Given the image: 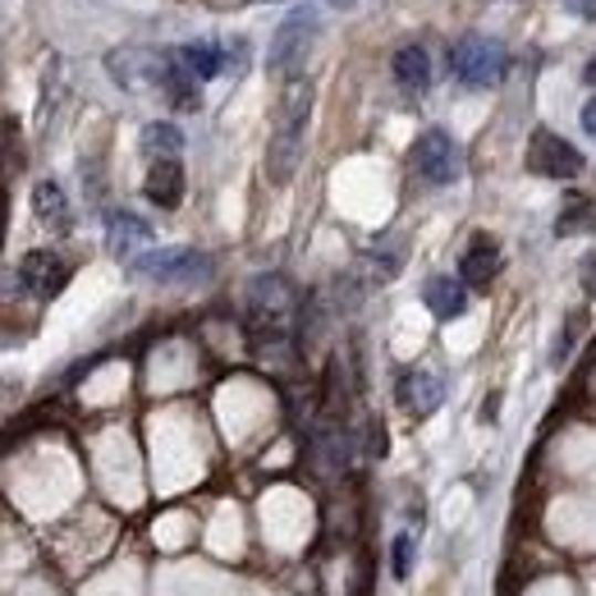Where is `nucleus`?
<instances>
[{"instance_id": "17", "label": "nucleus", "mask_w": 596, "mask_h": 596, "mask_svg": "<svg viewBox=\"0 0 596 596\" xmlns=\"http://www.w3.org/2000/svg\"><path fill=\"white\" fill-rule=\"evenodd\" d=\"M143 151L147 156H179L184 151V129L170 119H151L143 129Z\"/></svg>"}, {"instance_id": "16", "label": "nucleus", "mask_w": 596, "mask_h": 596, "mask_svg": "<svg viewBox=\"0 0 596 596\" xmlns=\"http://www.w3.org/2000/svg\"><path fill=\"white\" fill-rule=\"evenodd\" d=\"M592 230H596V207H592V198L569 194V198H564V207H560L555 234H560V239H569V234H592Z\"/></svg>"}, {"instance_id": "21", "label": "nucleus", "mask_w": 596, "mask_h": 596, "mask_svg": "<svg viewBox=\"0 0 596 596\" xmlns=\"http://www.w3.org/2000/svg\"><path fill=\"white\" fill-rule=\"evenodd\" d=\"M564 6H569L578 19H596V0H564Z\"/></svg>"}, {"instance_id": "8", "label": "nucleus", "mask_w": 596, "mask_h": 596, "mask_svg": "<svg viewBox=\"0 0 596 596\" xmlns=\"http://www.w3.org/2000/svg\"><path fill=\"white\" fill-rule=\"evenodd\" d=\"M184 161L179 156H151V166H147V179H143V194L151 207H161V211H175L184 202Z\"/></svg>"}, {"instance_id": "23", "label": "nucleus", "mask_w": 596, "mask_h": 596, "mask_svg": "<svg viewBox=\"0 0 596 596\" xmlns=\"http://www.w3.org/2000/svg\"><path fill=\"white\" fill-rule=\"evenodd\" d=\"M583 83H592V87H596V55H592L587 65H583Z\"/></svg>"}, {"instance_id": "1", "label": "nucleus", "mask_w": 596, "mask_h": 596, "mask_svg": "<svg viewBox=\"0 0 596 596\" xmlns=\"http://www.w3.org/2000/svg\"><path fill=\"white\" fill-rule=\"evenodd\" d=\"M307 119H312V83L303 74L285 79L280 92V115H275V134L266 147V179L271 184H290L299 161H303V138H307Z\"/></svg>"}, {"instance_id": "14", "label": "nucleus", "mask_w": 596, "mask_h": 596, "mask_svg": "<svg viewBox=\"0 0 596 596\" xmlns=\"http://www.w3.org/2000/svg\"><path fill=\"white\" fill-rule=\"evenodd\" d=\"M179 60H184V70L194 74L198 83H211V79L226 74V42H211V38L184 42L179 46Z\"/></svg>"}, {"instance_id": "6", "label": "nucleus", "mask_w": 596, "mask_h": 596, "mask_svg": "<svg viewBox=\"0 0 596 596\" xmlns=\"http://www.w3.org/2000/svg\"><path fill=\"white\" fill-rule=\"evenodd\" d=\"M414 170L431 184V188H446L459 179L463 170V151L459 143L446 134V129H427L418 143H414Z\"/></svg>"}, {"instance_id": "7", "label": "nucleus", "mask_w": 596, "mask_h": 596, "mask_svg": "<svg viewBox=\"0 0 596 596\" xmlns=\"http://www.w3.org/2000/svg\"><path fill=\"white\" fill-rule=\"evenodd\" d=\"M65 285H70V262L60 253H51V248H33V253H23V262H19V290L23 294L55 299Z\"/></svg>"}, {"instance_id": "18", "label": "nucleus", "mask_w": 596, "mask_h": 596, "mask_svg": "<svg viewBox=\"0 0 596 596\" xmlns=\"http://www.w3.org/2000/svg\"><path fill=\"white\" fill-rule=\"evenodd\" d=\"M372 262H376V271H381V280H395L399 266H404V239L399 234H386L381 243L372 248Z\"/></svg>"}, {"instance_id": "19", "label": "nucleus", "mask_w": 596, "mask_h": 596, "mask_svg": "<svg viewBox=\"0 0 596 596\" xmlns=\"http://www.w3.org/2000/svg\"><path fill=\"white\" fill-rule=\"evenodd\" d=\"M409 564H414V537L404 532V537H395V578H409Z\"/></svg>"}, {"instance_id": "2", "label": "nucleus", "mask_w": 596, "mask_h": 596, "mask_svg": "<svg viewBox=\"0 0 596 596\" xmlns=\"http://www.w3.org/2000/svg\"><path fill=\"white\" fill-rule=\"evenodd\" d=\"M129 275L151 280V285H207L216 262L198 248H147L129 258Z\"/></svg>"}, {"instance_id": "22", "label": "nucleus", "mask_w": 596, "mask_h": 596, "mask_svg": "<svg viewBox=\"0 0 596 596\" xmlns=\"http://www.w3.org/2000/svg\"><path fill=\"white\" fill-rule=\"evenodd\" d=\"M583 290H587V294H596V253L583 262Z\"/></svg>"}, {"instance_id": "5", "label": "nucleus", "mask_w": 596, "mask_h": 596, "mask_svg": "<svg viewBox=\"0 0 596 596\" xmlns=\"http://www.w3.org/2000/svg\"><path fill=\"white\" fill-rule=\"evenodd\" d=\"M527 170L532 175H542V179H578L583 175V151L569 143V138H560L555 129H532L527 138Z\"/></svg>"}, {"instance_id": "13", "label": "nucleus", "mask_w": 596, "mask_h": 596, "mask_svg": "<svg viewBox=\"0 0 596 596\" xmlns=\"http://www.w3.org/2000/svg\"><path fill=\"white\" fill-rule=\"evenodd\" d=\"M106 239H111V253L115 258H134L138 248L151 243V226L134 211H111L106 216Z\"/></svg>"}, {"instance_id": "15", "label": "nucleus", "mask_w": 596, "mask_h": 596, "mask_svg": "<svg viewBox=\"0 0 596 596\" xmlns=\"http://www.w3.org/2000/svg\"><path fill=\"white\" fill-rule=\"evenodd\" d=\"M33 211H38V221L46 226V230H55V234H70V198H65V188H60L55 179H42L38 188H33Z\"/></svg>"}, {"instance_id": "9", "label": "nucleus", "mask_w": 596, "mask_h": 596, "mask_svg": "<svg viewBox=\"0 0 596 596\" xmlns=\"http://www.w3.org/2000/svg\"><path fill=\"white\" fill-rule=\"evenodd\" d=\"M500 243L491 234H473V243L463 248V258H459V280L468 290H487L491 280L500 275Z\"/></svg>"}, {"instance_id": "25", "label": "nucleus", "mask_w": 596, "mask_h": 596, "mask_svg": "<svg viewBox=\"0 0 596 596\" xmlns=\"http://www.w3.org/2000/svg\"><path fill=\"white\" fill-rule=\"evenodd\" d=\"M0 226H6V202H0Z\"/></svg>"}, {"instance_id": "11", "label": "nucleus", "mask_w": 596, "mask_h": 596, "mask_svg": "<svg viewBox=\"0 0 596 596\" xmlns=\"http://www.w3.org/2000/svg\"><path fill=\"white\" fill-rule=\"evenodd\" d=\"M422 303L436 322H454L463 317V307H468V285L459 275H431L427 285H422Z\"/></svg>"}, {"instance_id": "20", "label": "nucleus", "mask_w": 596, "mask_h": 596, "mask_svg": "<svg viewBox=\"0 0 596 596\" xmlns=\"http://www.w3.org/2000/svg\"><path fill=\"white\" fill-rule=\"evenodd\" d=\"M578 124H583V134H587V138H596V97H587V106H583Z\"/></svg>"}, {"instance_id": "24", "label": "nucleus", "mask_w": 596, "mask_h": 596, "mask_svg": "<svg viewBox=\"0 0 596 596\" xmlns=\"http://www.w3.org/2000/svg\"><path fill=\"white\" fill-rule=\"evenodd\" d=\"M326 6H335V10H349V6H354V0H326Z\"/></svg>"}, {"instance_id": "3", "label": "nucleus", "mask_w": 596, "mask_h": 596, "mask_svg": "<svg viewBox=\"0 0 596 596\" xmlns=\"http://www.w3.org/2000/svg\"><path fill=\"white\" fill-rule=\"evenodd\" d=\"M450 70L463 87H495L500 79L510 74V51L500 46L495 38H482V33H468L454 42L450 51Z\"/></svg>"}, {"instance_id": "4", "label": "nucleus", "mask_w": 596, "mask_h": 596, "mask_svg": "<svg viewBox=\"0 0 596 596\" xmlns=\"http://www.w3.org/2000/svg\"><path fill=\"white\" fill-rule=\"evenodd\" d=\"M317 33H322L317 10H307V6L290 10L285 19H280L275 33H271V55H266L271 74H280V79H294V74L303 70V60H307L312 42H317Z\"/></svg>"}, {"instance_id": "12", "label": "nucleus", "mask_w": 596, "mask_h": 596, "mask_svg": "<svg viewBox=\"0 0 596 596\" xmlns=\"http://www.w3.org/2000/svg\"><path fill=\"white\" fill-rule=\"evenodd\" d=\"M390 70H395V83L404 92H414V97H422V92L431 87V55L422 42H409V46H399L395 60H390Z\"/></svg>"}, {"instance_id": "10", "label": "nucleus", "mask_w": 596, "mask_h": 596, "mask_svg": "<svg viewBox=\"0 0 596 596\" xmlns=\"http://www.w3.org/2000/svg\"><path fill=\"white\" fill-rule=\"evenodd\" d=\"M399 404H404V409H409L414 418H427V414H436V409H441V399H446V386H441V376H436V372H404L399 376Z\"/></svg>"}]
</instances>
